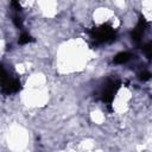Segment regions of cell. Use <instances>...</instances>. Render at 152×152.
I'll use <instances>...</instances> for the list:
<instances>
[{"label": "cell", "instance_id": "obj_1", "mask_svg": "<svg viewBox=\"0 0 152 152\" xmlns=\"http://www.w3.org/2000/svg\"><path fill=\"white\" fill-rule=\"evenodd\" d=\"M129 59V53H127V52H122V53H119L116 57H115V62L116 63H124V62H126V61H128Z\"/></svg>", "mask_w": 152, "mask_h": 152}]
</instances>
